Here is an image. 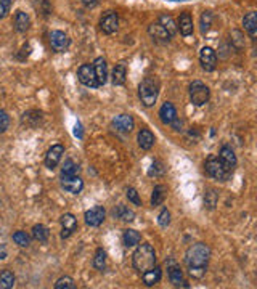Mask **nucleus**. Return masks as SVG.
<instances>
[{"instance_id": "nucleus-1", "label": "nucleus", "mask_w": 257, "mask_h": 289, "mask_svg": "<svg viewBox=\"0 0 257 289\" xmlns=\"http://www.w3.org/2000/svg\"><path fill=\"white\" fill-rule=\"evenodd\" d=\"M211 257V249L204 243H194L187 249L185 264L188 267V273L193 278H202L208 270V262Z\"/></svg>"}, {"instance_id": "nucleus-2", "label": "nucleus", "mask_w": 257, "mask_h": 289, "mask_svg": "<svg viewBox=\"0 0 257 289\" xmlns=\"http://www.w3.org/2000/svg\"><path fill=\"white\" fill-rule=\"evenodd\" d=\"M132 265H134V268L140 275L156 265V252L151 244L148 243L138 244L134 256H132Z\"/></svg>"}, {"instance_id": "nucleus-3", "label": "nucleus", "mask_w": 257, "mask_h": 289, "mask_svg": "<svg viewBox=\"0 0 257 289\" xmlns=\"http://www.w3.org/2000/svg\"><path fill=\"white\" fill-rule=\"evenodd\" d=\"M138 95H140V100L145 106H153L158 100V95H159V82L156 77H145L141 81L140 87H138Z\"/></svg>"}, {"instance_id": "nucleus-4", "label": "nucleus", "mask_w": 257, "mask_h": 289, "mask_svg": "<svg viewBox=\"0 0 257 289\" xmlns=\"http://www.w3.org/2000/svg\"><path fill=\"white\" fill-rule=\"evenodd\" d=\"M190 98H191V103L196 104V106L206 104L209 100V87L204 85L201 81H194L190 85Z\"/></svg>"}, {"instance_id": "nucleus-5", "label": "nucleus", "mask_w": 257, "mask_h": 289, "mask_svg": "<svg viewBox=\"0 0 257 289\" xmlns=\"http://www.w3.org/2000/svg\"><path fill=\"white\" fill-rule=\"evenodd\" d=\"M204 169H206L209 177H212L214 180H219V182H225L228 179V175H230L224 169V165L220 164V161L217 159V157H211V159H208L206 164H204Z\"/></svg>"}, {"instance_id": "nucleus-6", "label": "nucleus", "mask_w": 257, "mask_h": 289, "mask_svg": "<svg viewBox=\"0 0 257 289\" xmlns=\"http://www.w3.org/2000/svg\"><path fill=\"white\" fill-rule=\"evenodd\" d=\"M219 161H220V164L224 165V169H225L228 174L233 172V169L236 167V156H235V151L232 150V146L224 145L222 148H220Z\"/></svg>"}, {"instance_id": "nucleus-7", "label": "nucleus", "mask_w": 257, "mask_h": 289, "mask_svg": "<svg viewBox=\"0 0 257 289\" xmlns=\"http://www.w3.org/2000/svg\"><path fill=\"white\" fill-rule=\"evenodd\" d=\"M199 61H201V66L204 71L211 73L214 71L216 66H217V55L216 51L212 50L211 47H202L199 51Z\"/></svg>"}, {"instance_id": "nucleus-8", "label": "nucleus", "mask_w": 257, "mask_h": 289, "mask_svg": "<svg viewBox=\"0 0 257 289\" xmlns=\"http://www.w3.org/2000/svg\"><path fill=\"white\" fill-rule=\"evenodd\" d=\"M119 28V18H118V13L114 12H106L101 20H100V29L105 34H114Z\"/></svg>"}, {"instance_id": "nucleus-9", "label": "nucleus", "mask_w": 257, "mask_h": 289, "mask_svg": "<svg viewBox=\"0 0 257 289\" xmlns=\"http://www.w3.org/2000/svg\"><path fill=\"white\" fill-rule=\"evenodd\" d=\"M77 77H79V81L87 87H92V89L98 87V82H96V76H95L92 65H82L81 68H79Z\"/></svg>"}, {"instance_id": "nucleus-10", "label": "nucleus", "mask_w": 257, "mask_h": 289, "mask_svg": "<svg viewBox=\"0 0 257 289\" xmlns=\"http://www.w3.org/2000/svg\"><path fill=\"white\" fill-rule=\"evenodd\" d=\"M61 187H63L66 191L73 193V195H77V193H81L82 188H84V182L81 177H77V175H61Z\"/></svg>"}, {"instance_id": "nucleus-11", "label": "nucleus", "mask_w": 257, "mask_h": 289, "mask_svg": "<svg viewBox=\"0 0 257 289\" xmlns=\"http://www.w3.org/2000/svg\"><path fill=\"white\" fill-rule=\"evenodd\" d=\"M50 45L52 48L61 53L69 47V37L63 31H52L50 32Z\"/></svg>"}, {"instance_id": "nucleus-12", "label": "nucleus", "mask_w": 257, "mask_h": 289, "mask_svg": "<svg viewBox=\"0 0 257 289\" xmlns=\"http://www.w3.org/2000/svg\"><path fill=\"white\" fill-rule=\"evenodd\" d=\"M105 217H106L105 209L101 206H95L90 211L85 212V223L90 226H98L105 222Z\"/></svg>"}, {"instance_id": "nucleus-13", "label": "nucleus", "mask_w": 257, "mask_h": 289, "mask_svg": "<svg viewBox=\"0 0 257 289\" xmlns=\"http://www.w3.org/2000/svg\"><path fill=\"white\" fill-rule=\"evenodd\" d=\"M167 273H169V279H171V283L174 286H183V287H188L187 281L183 279V271L180 270V267L175 264L174 260H169V265H167Z\"/></svg>"}, {"instance_id": "nucleus-14", "label": "nucleus", "mask_w": 257, "mask_h": 289, "mask_svg": "<svg viewBox=\"0 0 257 289\" xmlns=\"http://www.w3.org/2000/svg\"><path fill=\"white\" fill-rule=\"evenodd\" d=\"M113 126L116 127L119 132L129 134V132H132V130H134L135 122H134V118H132V116H129V114H121V116L114 118Z\"/></svg>"}, {"instance_id": "nucleus-15", "label": "nucleus", "mask_w": 257, "mask_h": 289, "mask_svg": "<svg viewBox=\"0 0 257 289\" xmlns=\"http://www.w3.org/2000/svg\"><path fill=\"white\" fill-rule=\"evenodd\" d=\"M63 153H65V148L63 146H61V145H53L48 150L47 156H45V165H47V167L48 169L57 167L60 159H61V156H63Z\"/></svg>"}, {"instance_id": "nucleus-16", "label": "nucleus", "mask_w": 257, "mask_h": 289, "mask_svg": "<svg viewBox=\"0 0 257 289\" xmlns=\"http://www.w3.org/2000/svg\"><path fill=\"white\" fill-rule=\"evenodd\" d=\"M61 226H63V230H61V238H69L77 228L76 217L73 214H65L61 217Z\"/></svg>"}, {"instance_id": "nucleus-17", "label": "nucleus", "mask_w": 257, "mask_h": 289, "mask_svg": "<svg viewBox=\"0 0 257 289\" xmlns=\"http://www.w3.org/2000/svg\"><path fill=\"white\" fill-rule=\"evenodd\" d=\"M141 278H143V283H145L146 286H155V284H158L159 281H161L163 270H161V267L155 265V267H151L149 270H146L145 273H141Z\"/></svg>"}, {"instance_id": "nucleus-18", "label": "nucleus", "mask_w": 257, "mask_h": 289, "mask_svg": "<svg viewBox=\"0 0 257 289\" xmlns=\"http://www.w3.org/2000/svg\"><path fill=\"white\" fill-rule=\"evenodd\" d=\"M148 32H149V36L153 37V40L156 42H161V43H166V42H169L171 36H169V32H167L161 24L159 23H153V24H149V28H148Z\"/></svg>"}, {"instance_id": "nucleus-19", "label": "nucleus", "mask_w": 257, "mask_h": 289, "mask_svg": "<svg viewBox=\"0 0 257 289\" xmlns=\"http://www.w3.org/2000/svg\"><path fill=\"white\" fill-rule=\"evenodd\" d=\"M92 66L96 76V82H98V85H103L106 82V79H108V66H106V61L103 58H96Z\"/></svg>"}, {"instance_id": "nucleus-20", "label": "nucleus", "mask_w": 257, "mask_h": 289, "mask_svg": "<svg viewBox=\"0 0 257 289\" xmlns=\"http://www.w3.org/2000/svg\"><path fill=\"white\" fill-rule=\"evenodd\" d=\"M159 118H161V121L164 122V124L171 126L172 122L177 119V109L172 103H164L161 109H159Z\"/></svg>"}, {"instance_id": "nucleus-21", "label": "nucleus", "mask_w": 257, "mask_h": 289, "mask_svg": "<svg viewBox=\"0 0 257 289\" xmlns=\"http://www.w3.org/2000/svg\"><path fill=\"white\" fill-rule=\"evenodd\" d=\"M177 29H180V34L185 37L191 36V34H193V18H191L190 13H182L180 15Z\"/></svg>"}, {"instance_id": "nucleus-22", "label": "nucleus", "mask_w": 257, "mask_h": 289, "mask_svg": "<svg viewBox=\"0 0 257 289\" xmlns=\"http://www.w3.org/2000/svg\"><path fill=\"white\" fill-rule=\"evenodd\" d=\"M243 26L244 29L247 31L251 39H255V34H257V15L255 12H249L244 18H243Z\"/></svg>"}, {"instance_id": "nucleus-23", "label": "nucleus", "mask_w": 257, "mask_h": 289, "mask_svg": "<svg viewBox=\"0 0 257 289\" xmlns=\"http://www.w3.org/2000/svg\"><path fill=\"white\" fill-rule=\"evenodd\" d=\"M138 145L141 150H149L153 145H155V135L151 130H148V129H143V130H140V134H138Z\"/></svg>"}, {"instance_id": "nucleus-24", "label": "nucleus", "mask_w": 257, "mask_h": 289, "mask_svg": "<svg viewBox=\"0 0 257 289\" xmlns=\"http://www.w3.org/2000/svg\"><path fill=\"white\" fill-rule=\"evenodd\" d=\"M31 21H29V16L26 15L24 12H16L15 15V29L18 32H26L29 29Z\"/></svg>"}, {"instance_id": "nucleus-25", "label": "nucleus", "mask_w": 257, "mask_h": 289, "mask_svg": "<svg viewBox=\"0 0 257 289\" xmlns=\"http://www.w3.org/2000/svg\"><path fill=\"white\" fill-rule=\"evenodd\" d=\"M126 76H127L126 65L124 63L116 65V68H114V71H113V84L114 85H124V82H126Z\"/></svg>"}, {"instance_id": "nucleus-26", "label": "nucleus", "mask_w": 257, "mask_h": 289, "mask_svg": "<svg viewBox=\"0 0 257 289\" xmlns=\"http://www.w3.org/2000/svg\"><path fill=\"white\" fill-rule=\"evenodd\" d=\"M158 23L161 24L167 32H169V36H171V37L174 36V34H175L177 31H179V29H177V24H175L174 18H172V16H169V15H161V16H159Z\"/></svg>"}, {"instance_id": "nucleus-27", "label": "nucleus", "mask_w": 257, "mask_h": 289, "mask_svg": "<svg viewBox=\"0 0 257 289\" xmlns=\"http://www.w3.org/2000/svg\"><path fill=\"white\" fill-rule=\"evenodd\" d=\"M141 241V236L137 230H126L124 232V244H126V248H134L137 244Z\"/></svg>"}, {"instance_id": "nucleus-28", "label": "nucleus", "mask_w": 257, "mask_h": 289, "mask_svg": "<svg viewBox=\"0 0 257 289\" xmlns=\"http://www.w3.org/2000/svg\"><path fill=\"white\" fill-rule=\"evenodd\" d=\"M48 230H47V226H43V225H34V228H32V238L35 241H39V243H47L48 241Z\"/></svg>"}, {"instance_id": "nucleus-29", "label": "nucleus", "mask_w": 257, "mask_h": 289, "mask_svg": "<svg viewBox=\"0 0 257 289\" xmlns=\"http://www.w3.org/2000/svg\"><path fill=\"white\" fill-rule=\"evenodd\" d=\"M166 195H167V188L164 185H158L155 187L153 190V196H151V204L153 206H159L164 203L166 199Z\"/></svg>"}, {"instance_id": "nucleus-30", "label": "nucleus", "mask_w": 257, "mask_h": 289, "mask_svg": "<svg viewBox=\"0 0 257 289\" xmlns=\"http://www.w3.org/2000/svg\"><path fill=\"white\" fill-rule=\"evenodd\" d=\"M113 214L116 215L118 218H121V220H124V222H132V220L135 218L134 211H130V209L124 207V206H118V207L113 211Z\"/></svg>"}, {"instance_id": "nucleus-31", "label": "nucleus", "mask_w": 257, "mask_h": 289, "mask_svg": "<svg viewBox=\"0 0 257 289\" xmlns=\"http://www.w3.org/2000/svg\"><path fill=\"white\" fill-rule=\"evenodd\" d=\"M15 284V275L10 270H4L0 273V289H10Z\"/></svg>"}, {"instance_id": "nucleus-32", "label": "nucleus", "mask_w": 257, "mask_h": 289, "mask_svg": "<svg viewBox=\"0 0 257 289\" xmlns=\"http://www.w3.org/2000/svg\"><path fill=\"white\" fill-rule=\"evenodd\" d=\"M93 267H95L96 270H105V267H106V252H105L101 248L96 249V252H95Z\"/></svg>"}, {"instance_id": "nucleus-33", "label": "nucleus", "mask_w": 257, "mask_h": 289, "mask_svg": "<svg viewBox=\"0 0 257 289\" xmlns=\"http://www.w3.org/2000/svg\"><path fill=\"white\" fill-rule=\"evenodd\" d=\"M13 241L18 244V246L28 248L29 243H31V238H29V235L26 233V232H16V233H13Z\"/></svg>"}, {"instance_id": "nucleus-34", "label": "nucleus", "mask_w": 257, "mask_h": 289, "mask_svg": "<svg viewBox=\"0 0 257 289\" xmlns=\"http://www.w3.org/2000/svg\"><path fill=\"white\" fill-rule=\"evenodd\" d=\"M79 165L73 159H66L63 164V169H61V175H77Z\"/></svg>"}, {"instance_id": "nucleus-35", "label": "nucleus", "mask_w": 257, "mask_h": 289, "mask_svg": "<svg viewBox=\"0 0 257 289\" xmlns=\"http://www.w3.org/2000/svg\"><path fill=\"white\" fill-rule=\"evenodd\" d=\"M217 201H219V195L214 190H209L204 195V206L208 209H214L217 206Z\"/></svg>"}, {"instance_id": "nucleus-36", "label": "nucleus", "mask_w": 257, "mask_h": 289, "mask_svg": "<svg viewBox=\"0 0 257 289\" xmlns=\"http://www.w3.org/2000/svg\"><path fill=\"white\" fill-rule=\"evenodd\" d=\"M74 287H76V284L73 281V278H69V276L60 278L55 283V289H74Z\"/></svg>"}, {"instance_id": "nucleus-37", "label": "nucleus", "mask_w": 257, "mask_h": 289, "mask_svg": "<svg viewBox=\"0 0 257 289\" xmlns=\"http://www.w3.org/2000/svg\"><path fill=\"white\" fill-rule=\"evenodd\" d=\"M212 24V13L211 12H204L201 15V32L206 34Z\"/></svg>"}, {"instance_id": "nucleus-38", "label": "nucleus", "mask_w": 257, "mask_h": 289, "mask_svg": "<svg viewBox=\"0 0 257 289\" xmlns=\"http://www.w3.org/2000/svg\"><path fill=\"white\" fill-rule=\"evenodd\" d=\"M10 126V116L7 114L5 109H0V134H4Z\"/></svg>"}, {"instance_id": "nucleus-39", "label": "nucleus", "mask_w": 257, "mask_h": 289, "mask_svg": "<svg viewBox=\"0 0 257 289\" xmlns=\"http://www.w3.org/2000/svg\"><path fill=\"white\" fill-rule=\"evenodd\" d=\"M230 37H232V42L235 43V47L238 50H241L244 47V40H243V34L240 31H233L232 34H230Z\"/></svg>"}, {"instance_id": "nucleus-40", "label": "nucleus", "mask_w": 257, "mask_h": 289, "mask_svg": "<svg viewBox=\"0 0 257 289\" xmlns=\"http://www.w3.org/2000/svg\"><path fill=\"white\" fill-rule=\"evenodd\" d=\"M158 223L161 225L163 228H166V226L171 223V212L167 211V209H163L161 214H159V217H158Z\"/></svg>"}, {"instance_id": "nucleus-41", "label": "nucleus", "mask_w": 257, "mask_h": 289, "mask_svg": "<svg viewBox=\"0 0 257 289\" xmlns=\"http://www.w3.org/2000/svg\"><path fill=\"white\" fill-rule=\"evenodd\" d=\"M127 198H129L130 203H134L135 206H141V199H140V196H138V193H137L135 188H129L127 190Z\"/></svg>"}, {"instance_id": "nucleus-42", "label": "nucleus", "mask_w": 257, "mask_h": 289, "mask_svg": "<svg viewBox=\"0 0 257 289\" xmlns=\"http://www.w3.org/2000/svg\"><path fill=\"white\" fill-rule=\"evenodd\" d=\"M12 7V0H0V20H4L7 13L10 12Z\"/></svg>"}, {"instance_id": "nucleus-43", "label": "nucleus", "mask_w": 257, "mask_h": 289, "mask_svg": "<svg viewBox=\"0 0 257 289\" xmlns=\"http://www.w3.org/2000/svg\"><path fill=\"white\" fill-rule=\"evenodd\" d=\"M149 175H155V177H158V175H163L164 174V167H163V164L161 162H153V165H151V169H149V172H148Z\"/></svg>"}, {"instance_id": "nucleus-44", "label": "nucleus", "mask_w": 257, "mask_h": 289, "mask_svg": "<svg viewBox=\"0 0 257 289\" xmlns=\"http://www.w3.org/2000/svg\"><path fill=\"white\" fill-rule=\"evenodd\" d=\"M4 259H7V248L4 246H0V260H4Z\"/></svg>"}, {"instance_id": "nucleus-45", "label": "nucleus", "mask_w": 257, "mask_h": 289, "mask_svg": "<svg viewBox=\"0 0 257 289\" xmlns=\"http://www.w3.org/2000/svg\"><path fill=\"white\" fill-rule=\"evenodd\" d=\"M82 2H84L85 5H88V7H92V5L96 4V0H82Z\"/></svg>"}, {"instance_id": "nucleus-46", "label": "nucleus", "mask_w": 257, "mask_h": 289, "mask_svg": "<svg viewBox=\"0 0 257 289\" xmlns=\"http://www.w3.org/2000/svg\"><path fill=\"white\" fill-rule=\"evenodd\" d=\"M171 2H183V0H171Z\"/></svg>"}]
</instances>
